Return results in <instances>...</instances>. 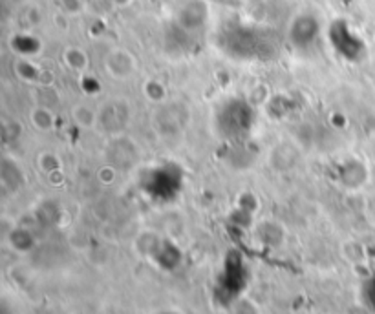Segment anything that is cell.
I'll list each match as a JSON object with an SVG mask.
<instances>
[{"instance_id": "6da1fadb", "label": "cell", "mask_w": 375, "mask_h": 314, "mask_svg": "<svg viewBox=\"0 0 375 314\" xmlns=\"http://www.w3.org/2000/svg\"><path fill=\"white\" fill-rule=\"evenodd\" d=\"M107 73L116 81H127L136 73V59L127 50H113L104 61Z\"/></svg>"}, {"instance_id": "7a4b0ae2", "label": "cell", "mask_w": 375, "mask_h": 314, "mask_svg": "<svg viewBox=\"0 0 375 314\" xmlns=\"http://www.w3.org/2000/svg\"><path fill=\"white\" fill-rule=\"evenodd\" d=\"M161 247V237L156 234L154 230H145L141 232L134 242L136 253L143 257H152L160 253Z\"/></svg>"}, {"instance_id": "5b68a950", "label": "cell", "mask_w": 375, "mask_h": 314, "mask_svg": "<svg viewBox=\"0 0 375 314\" xmlns=\"http://www.w3.org/2000/svg\"><path fill=\"white\" fill-rule=\"evenodd\" d=\"M10 243L17 253H28V251H31V247H33V237H31V234L28 230L15 228V230L11 232Z\"/></svg>"}, {"instance_id": "52a82bcc", "label": "cell", "mask_w": 375, "mask_h": 314, "mask_svg": "<svg viewBox=\"0 0 375 314\" xmlns=\"http://www.w3.org/2000/svg\"><path fill=\"white\" fill-rule=\"evenodd\" d=\"M64 59H66L68 66L75 70V72H84V70H86L88 59L79 48H70V50L64 53Z\"/></svg>"}, {"instance_id": "3957f363", "label": "cell", "mask_w": 375, "mask_h": 314, "mask_svg": "<svg viewBox=\"0 0 375 314\" xmlns=\"http://www.w3.org/2000/svg\"><path fill=\"white\" fill-rule=\"evenodd\" d=\"M72 119H73V123L77 124L79 128H82V130H93L99 123V115L95 114V110L86 103L73 104Z\"/></svg>"}, {"instance_id": "8992f818", "label": "cell", "mask_w": 375, "mask_h": 314, "mask_svg": "<svg viewBox=\"0 0 375 314\" xmlns=\"http://www.w3.org/2000/svg\"><path fill=\"white\" fill-rule=\"evenodd\" d=\"M258 234L262 237V242H266L268 245H273V247H277L284 237L282 230H280L277 223H262L260 228H258Z\"/></svg>"}, {"instance_id": "ba28073f", "label": "cell", "mask_w": 375, "mask_h": 314, "mask_svg": "<svg viewBox=\"0 0 375 314\" xmlns=\"http://www.w3.org/2000/svg\"><path fill=\"white\" fill-rule=\"evenodd\" d=\"M158 314H181V313H178V311H160Z\"/></svg>"}, {"instance_id": "277c9868", "label": "cell", "mask_w": 375, "mask_h": 314, "mask_svg": "<svg viewBox=\"0 0 375 314\" xmlns=\"http://www.w3.org/2000/svg\"><path fill=\"white\" fill-rule=\"evenodd\" d=\"M30 119L33 128L39 130V132H50L55 126V115H53L52 110L44 108V106H37V108L31 110Z\"/></svg>"}]
</instances>
